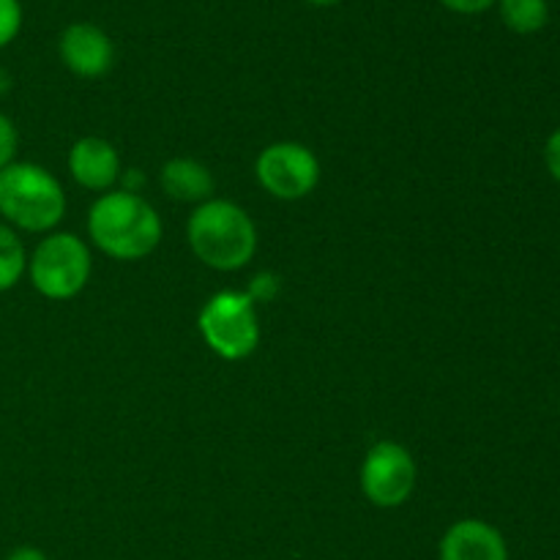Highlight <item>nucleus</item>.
<instances>
[{
  "instance_id": "f257e3e1",
  "label": "nucleus",
  "mask_w": 560,
  "mask_h": 560,
  "mask_svg": "<svg viewBox=\"0 0 560 560\" xmlns=\"http://www.w3.org/2000/svg\"><path fill=\"white\" fill-rule=\"evenodd\" d=\"M162 233L156 208L131 191H104L88 211V235L93 246L113 260H142L156 249Z\"/></svg>"
},
{
  "instance_id": "f03ea898",
  "label": "nucleus",
  "mask_w": 560,
  "mask_h": 560,
  "mask_svg": "<svg viewBox=\"0 0 560 560\" xmlns=\"http://www.w3.org/2000/svg\"><path fill=\"white\" fill-rule=\"evenodd\" d=\"M186 238L202 266L233 273L249 266L257 255V224L230 200L211 197L191 211Z\"/></svg>"
},
{
  "instance_id": "7ed1b4c3",
  "label": "nucleus",
  "mask_w": 560,
  "mask_h": 560,
  "mask_svg": "<svg viewBox=\"0 0 560 560\" xmlns=\"http://www.w3.org/2000/svg\"><path fill=\"white\" fill-rule=\"evenodd\" d=\"M0 217L22 233H55L66 217L63 186L42 164H9L0 173Z\"/></svg>"
},
{
  "instance_id": "20e7f679",
  "label": "nucleus",
  "mask_w": 560,
  "mask_h": 560,
  "mask_svg": "<svg viewBox=\"0 0 560 560\" xmlns=\"http://www.w3.org/2000/svg\"><path fill=\"white\" fill-rule=\"evenodd\" d=\"M93 260L85 241L74 233H47L27 255V279L49 301H71L85 290Z\"/></svg>"
},
{
  "instance_id": "39448f33",
  "label": "nucleus",
  "mask_w": 560,
  "mask_h": 560,
  "mask_svg": "<svg viewBox=\"0 0 560 560\" xmlns=\"http://www.w3.org/2000/svg\"><path fill=\"white\" fill-rule=\"evenodd\" d=\"M200 337L219 359L244 361L260 345V317L249 293L222 290L202 304L197 315Z\"/></svg>"
},
{
  "instance_id": "423d86ee",
  "label": "nucleus",
  "mask_w": 560,
  "mask_h": 560,
  "mask_svg": "<svg viewBox=\"0 0 560 560\" xmlns=\"http://www.w3.org/2000/svg\"><path fill=\"white\" fill-rule=\"evenodd\" d=\"M419 479L416 459L402 443L381 441L361 463V492L377 509H399L410 501Z\"/></svg>"
},
{
  "instance_id": "0eeeda50",
  "label": "nucleus",
  "mask_w": 560,
  "mask_h": 560,
  "mask_svg": "<svg viewBox=\"0 0 560 560\" xmlns=\"http://www.w3.org/2000/svg\"><path fill=\"white\" fill-rule=\"evenodd\" d=\"M257 184L284 202L304 200L320 184V162L301 142H271L255 162Z\"/></svg>"
},
{
  "instance_id": "6e6552de",
  "label": "nucleus",
  "mask_w": 560,
  "mask_h": 560,
  "mask_svg": "<svg viewBox=\"0 0 560 560\" xmlns=\"http://www.w3.org/2000/svg\"><path fill=\"white\" fill-rule=\"evenodd\" d=\"M58 55L74 77L96 80L113 69L115 44L104 27L93 25V22H71L60 33Z\"/></svg>"
},
{
  "instance_id": "1a4fd4ad",
  "label": "nucleus",
  "mask_w": 560,
  "mask_h": 560,
  "mask_svg": "<svg viewBox=\"0 0 560 560\" xmlns=\"http://www.w3.org/2000/svg\"><path fill=\"white\" fill-rule=\"evenodd\" d=\"M438 560H509V545L495 525L468 517L448 525L438 545Z\"/></svg>"
},
{
  "instance_id": "9d476101",
  "label": "nucleus",
  "mask_w": 560,
  "mask_h": 560,
  "mask_svg": "<svg viewBox=\"0 0 560 560\" xmlns=\"http://www.w3.org/2000/svg\"><path fill=\"white\" fill-rule=\"evenodd\" d=\"M69 173L88 191H113L120 178V156L104 137H82L69 151Z\"/></svg>"
},
{
  "instance_id": "9b49d317",
  "label": "nucleus",
  "mask_w": 560,
  "mask_h": 560,
  "mask_svg": "<svg viewBox=\"0 0 560 560\" xmlns=\"http://www.w3.org/2000/svg\"><path fill=\"white\" fill-rule=\"evenodd\" d=\"M159 184L170 200L189 202V206H202L206 200H211L213 189H217L211 170L197 159L186 156L170 159L159 173Z\"/></svg>"
},
{
  "instance_id": "f8f14e48",
  "label": "nucleus",
  "mask_w": 560,
  "mask_h": 560,
  "mask_svg": "<svg viewBox=\"0 0 560 560\" xmlns=\"http://www.w3.org/2000/svg\"><path fill=\"white\" fill-rule=\"evenodd\" d=\"M501 22L517 36H534L545 31L550 22V3L547 0H498Z\"/></svg>"
},
{
  "instance_id": "ddd939ff",
  "label": "nucleus",
  "mask_w": 560,
  "mask_h": 560,
  "mask_svg": "<svg viewBox=\"0 0 560 560\" xmlns=\"http://www.w3.org/2000/svg\"><path fill=\"white\" fill-rule=\"evenodd\" d=\"M27 271V252L14 228L0 222V293L16 288Z\"/></svg>"
},
{
  "instance_id": "4468645a",
  "label": "nucleus",
  "mask_w": 560,
  "mask_h": 560,
  "mask_svg": "<svg viewBox=\"0 0 560 560\" xmlns=\"http://www.w3.org/2000/svg\"><path fill=\"white\" fill-rule=\"evenodd\" d=\"M22 20H25V11L20 0H0V49L9 47L20 36Z\"/></svg>"
},
{
  "instance_id": "2eb2a0df",
  "label": "nucleus",
  "mask_w": 560,
  "mask_h": 560,
  "mask_svg": "<svg viewBox=\"0 0 560 560\" xmlns=\"http://www.w3.org/2000/svg\"><path fill=\"white\" fill-rule=\"evenodd\" d=\"M16 148H20V135L14 120L0 113V173L16 162Z\"/></svg>"
},
{
  "instance_id": "dca6fc26",
  "label": "nucleus",
  "mask_w": 560,
  "mask_h": 560,
  "mask_svg": "<svg viewBox=\"0 0 560 560\" xmlns=\"http://www.w3.org/2000/svg\"><path fill=\"white\" fill-rule=\"evenodd\" d=\"M443 9H448L452 14H463V16H474V14H485V11L495 9L498 0H438Z\"/></svg>"
},
{
  "instance_id": "f3484780",
  "label": "nucleus",
  "mask_w": 560,
  "mask_h": 560,
  "mask_svg": "<svg viewBox=\"0 0 560 560\" xmlns=\"http://www.w3.org/2000/svg\"><path fill=\"white\" fill-rule=\"evenodd\" d=\"M277 290H279V279L273 277V273H260V277L252 279V288L246 290V293H249V299L257 304V301L273 299Z\"/></svg>"
},
{
  "instance_id": "a211bd4d",
  "label": "nucleus",
  "mask_w": 560,
  "mask_h": 560,
  "mask_svg": "<svg viewBox=\"0 0 560 560\" xmlns=\"http://www.w3.org/2000/svg\"><path fill=\"white\" fill-rule=\"evenodd\" d=\"M545 164H547V173L560 184V126L547 137L545 142Z\"/></svg>"
},
{
  "instance_id": "6ab92c4d",
  "label": "nucleus",
  "mask_w": 560,
  "mask_h": 560,
  "mask_svg": "<svg viewBox=\"0 0 560 560\" xmlns=\"http://www.w3.org/2000/svg\"><path fill=\"white\" fill-rule=\"evenodd\" d=\"M5 560H49V558L44 556V552L38 550V547L22 545V547H14V550L9 552V558H5Z\"/></svg>"
},
{
  "instance_id": "aec40b11",
  "label": "nucleus",
  "mask_w": 560,
  "mask_h": 560,
  "mask_svg": "<svg viewBox=\"0 0 560 560\" xmlns=\"http://www.w3.org/2000/svg\"><path fill=\"white\" fill-rule=\"evenodd\" d=\"M310 5H315V9H331V5H337L339 0H306Z\"/></svg>"
}]
</instances>
